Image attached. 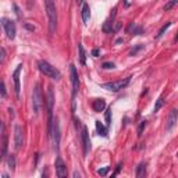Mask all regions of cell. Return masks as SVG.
Returning a JSON list of instances; mask_svg holds the SVG:
<instances>
[{
  "instance_id": "cell-4",
  "label": "cell",
  "mask_w": 178,
  "mask_h": 178,
  "mask_svg": "<svg viewBox=\"0 0 178 178\" xmlns=\"http://www.w3.org/2000/svg\"><path fill=\"white\" fill-rule=\"evenodd\" d=\"M70 75H71V83H72V110H75V96L80 91V77L77 72L75 65H70Z\"/></svg>"
},
{
  "instance_id": "cell-12",
  "label": "cell",
  "mask_w": 178,
  "mask_h": 178,
  "mask_svg": "<svg viewBox=\"0 0 178 178\" xmlns=\"http://www.w3.org/2000/svg\"><path fill=\"white\" fill-rule=\"evenodd\" d=\"M21 70H23V64H18L17 68L13 72V80H14V89H15V95L17 98H20V93H21V85H20V74H21Z\"/></svg>"
},
{
  "instance_id": "cell-7",
  "label": "cell",
  "mask_w": 178,
  "mask_h": 178,
  "mask_svg": "<svg viewBox=\"0 0 178 178\" xmlns=\"http://www.w3.org/2000/svg\"><path fill=\"white\" fill-rule=\"evenodd\" d=\"M50 138L53 139V146H54V150L59 152V148H60V138H61V134H60V122H59V118H54V122H53V128H52V134H50Z\"/></svg>"
},
{
  "instance_id": "cell-2",
  "label": "cell",
  "mask_w": 178,
  "mask_h": 178,
  "mask_svg": "<svg viewBox=\"0 0 178 178\" xmlns=\"http://www.w3.org/2000/svg\"><path fill=\"white\" fill-rule=\"evenodd\" d=\"M45 8L47 18H49V32L50 35H53L57 27V10L53 0H45Z\"/></svg>"
},
{
  "instance_id": "cell-11",
  "label": "cell",
  "mask_w": 178,
  "mask_h": 178,
  "mask_svg": "<svg viewBox=\"0 0 178 178\" xmlns=\"http://www.w3.org/2000/svg\"><path fill=\"white\" fill-rule=\"evenodd\" d=\"M54 167H56V175L59 178L67 177V166L64 164V161H63V159H61L60 156H57V157H56Z\"/></svg>"
},
{
  "instance_id": "cell-19",
  "label": "cell",
  "mask_w": 178,
  "mask_h": 178,
  "mask_svg": "<svg viewBox=\"0 0 178 178\" xmlns=\"http://www.w3.org/2000/svg\"><path fill=\"white\" fill-rule=\"evenodd\" d=\"M145 174H146V163H140L139 166L137 167L135 175H137L138 178H140V177H145Z\"/></svg>"
},
{
  "instance_id": "cell-1",
  "label": "cell",
  "mask_w": 178,
  "mask_h": 178,
  "mask_svg": "<svg viewBox=\"0 0 178 178\" xmlns=\"http://www.w3.org/2000/svg\"><path fill=\"white\" fill-rule=\"evenodd\" d=\"M46 107H47V134H52V128H53V104H54V93H53V88L49 86L47 88V93H46Z\"/></svg>"
},
{
  "instance_id": "cell-3",
  "label": "cell",
  "mask_w": 178,
  "mask_h": 178,
  "mask_svg": "<svg viewBox=\"0 0 178 178\" xmlns=\"http://www.w3.org/2000/svg\"><path fill=\"white\" fill-rule=\"evenodd\" d=\"M38 68H39V71H41L43 75L49 77V78H52V80L59 81L61 78L60 71H59L56 67H53L50 63H47V61H45V60L39 61V63H38Z\"/></svg>"
},
{
  "instance_id": "cell-33",
  "label": "cell",
  "mask_w": 178,
  "mask_h": 178,
  "mask_svg": "<svg viewBox=\"0 0 178 178\" xmlns=\"http://www.w3.org/2000/svg\"><path fill=\"white\" fill-rule=\"evenodd\" d=\"M13 7H14V10H15V14H17V17H21V13H20V8H18V6L17 4H13Z\"/></svg>"
},
{
  "instance_id": "cell-26",
  "label": "cell",
  "mask_w": 178,
  "mask_h": 178,
  "mask_svg": "<svg viewBox=\"0 0 178 178\" xmlns=\"http://www.w3.org/2000/svg\"><path fill=\"white\" fill-rule=\"evenodd\" d=\"M114 67H116V64H114V63H110V61H106V63L102 64V68H104V70H111V68H114Z\"/></svg>"
},
{
  "instance_id": "cell-14",
  "label": "cell",
  "mask_w": 178,
  "mask_h": 178,
  "mask_svg": "<svg viewBox=\"0 0 178 178\" xmlns=\"http://www.w3.org/2000/svg\"><path fill=\"white\" fill-rule=\"evenodd\" d=\"M7 135H6V128H4V124L2 122V159H6L7 156Z\"/></svg>"
},
{
  "instance_id": "cell-34",
  "label": "cell",
  "mask_w": 178,
  "mask_h": 178,
  "mask_svg": "<svg viewBox=\"0 0 178 178\" xmlns=\"http://www.w3.org/2000/svg\"><path fill=\"white\" fill-rule=\"evenodd\" d=\"M99 54H100V50H99V49H93V50H92V56H93V57H98Z\"/></svg>"
},
{
  "instance_id": "cell-8",
  "label": "cell",
  "mask_w": 178,
  "mask_h": 178,
  "mask_svg": "<svg viewBox=\"0 0 178 178\" xmlns=\"http://www.w3.org/2000/svg\"><path fill=\"white\" fill-rule=\"evenodd\" d=\"M2 25H3V28H4L6 36L13 41V39L15 38V32H17V31H15V24L7 18H2Z\"/></svg>"
},
{
  "instance_id": "cell-35",
  "label": "cell",
  "mask_w": 178,
  "mask_h": 178,
  "mask_svg": "<svg viewBox=\"0 0 178 178\" xmlns=\"http://www.w3.org/2000/svg\"><path fill=\"white\" fill-rule=\"evenodd\" d=\"M121 167H122V163H118L117 168H116V173H114V175H117L118 173H120V170H121Z\"/></svg>"
},
{
  "instance_id": "cell-23",
  "label": "cell",
  "mask_w": 178,
  "mask_h": 178,
  "mask_svg": "<svg viewBox=\"0 0 178 178\" xmlns=\"http://www.w3.org/2000/svg\"><path fill=\"white\" fill-rule=\"evenodd\" d=\"M104 120H106V125L110 127L111 125V109H107L104 113Z\"/></svg>"
},
{
  "instance_id": "cell-32",
  "label": "cell",
  "mask_w": 178,
  "mask_h": 178,
  "mask_svg": "<svg viewBox=\"0 0 178 178\" xmlns=\"http://www.w3.org/2000/svg\"><path fill=\"white\" fill-rule=\"evenodd\" d=\"M6 95H7V93H6V83L2 82V98L6 99Z\"/></svg>"
},
{
  "instance_id": "cell-31",
  "label": "cell",
  "mask_w": 178,
  "mask_h": 178,
  "mask_svg": "<svg viewBox=\"0 0 178 178\" xmlns=\"http://www.w3.org/2000/svg\"><path fill=\"white\" fill-rule=\"evenodd\" d=\"M0 53H2V56H0V63H4V60H6V50H4V47L0 49Z\"/></svg>"
},
{
  "instance_id": "cell-5",
  "label": "cell",
  "mask_w": 178,
  "mask_h": 178,
  "mask_svg": "<svg viewBox=\"0 0 178 178\" xmlns=\"http://www.w3.org/2000/svg\"><path fill=\"white\" fill-rule=\"evenodd\" d=\"M131 82V77H127L124 80H120V81H114V82H107V83H102L100 88L106 89V91H111V92H118L124 89L125 86H128V83Z\"/></svg>"
},
{
  "instance_id": "cell-17",
  "label": "cell",
  "mask_w": 178,
  "mask_h": 178,
  "mask_svg": "<svg viewBox=\"0 0 178 178\" xmlns=\"http://www.w3.org/2000/svg\"><path fill=\"white\" fill-rule=\"evenodd\" d=\"M95 125H96V131H98L99 135L106 138L107 137V125L104 127V125H103L100 121H95Z\"/></svg>"
},
{
  "instance_id": "cell-18",
  "label": "cell",
  "mask_w": 178,
  "mask_h": 178,
  "mask_svg": "<svg viewBox=\"0 0 178 178\" xmlns=\"http://www.w3.org/2000/svg\"><path fill=\"white\" fill-rule=\"evenodd\" d=\"M78 53H80V63L82 65H85L86 64V54H85V50H83V46L81 45H78Z\"/></svg>"
},
{
  "instance_id": "cell-25",
  "label": "cell",
  "mask_w": 178,
  "mask_h": 178,
  "mask_svg": "<svg viewBox=\"0 0 178 178\" xmlns=\"http://www.w3.org/2000/svg\"><path fill=\"white\" fill-rule=\"evenodd\" d=\"M143 49V45H138L137 47H134L131 52H129V56H137V53L139 52V50H142Z\"/></svg>"
},
{
  "instance_id": "cell-37",
  "label": "cell",
  "mask_w": 178,
  "mask_h": 178,
  "mask_svg": "<svg viewBox=\"0 0 178 178\" xmlns=\"http://www.w3.org/2000/svg\"><path fill=\"white\" fill-rule=\"evenodd\" d=\"M77 2H78V3H81V2H82V0H77Z\"/></svg>"
},
{
  "instance_id": "cell-15",
  "label": "cell",
  "mask_w": 178,
  "mask_h": 178,
  "mask_svg": "<svg viewBox=\"0 0 178 178\" xmlns=\"http://www.w3.org/2000/svg\"><path fill=\"white\" fill-rule=\"evenodd\" d=\"M92 109H93V111H96V113H100V111H103V110L106 109V102H104V99H95L93 100V103H92Z\"/></svg>"
},
{
  "instance_id": "cell-16",
  "label": "cell",
  "mask_w": 178,
  "mask_h": 178,
  "mask_svg": "<svg viewBox=\"0 0 178 178\" xmlns=\"http://www.w3.org/2000/svg\"><path fill=\"white\" fill-rule=\"evenodd\" d=\"M89 18H91V8H89V4L83 3V6H82V20H83V24L89 23Z\"/></svg>"
},
{
  "instance_id": "cell-6",
  "label": "cell",
  "mask_w": 178,
  "mask_h": 178,
  "mask_svg": "<svg viewBox=\"0 0 178 178\" xmlns=\"http://www.w3.org/2000/svg\"><path fill=\"white\" fill-rule=\"evenodd\" d=\"M42 106H43L42 89H41V85L36 83V85L34 86V91H32V109H34V113L38 114Z\"/></svg>"
},
{
  "instance_id": "cell-29",
  "label": "cell",
  "mask_w": 178,
  "mask_h": 178,
  "mask_svg": "<svg viewBox=\"0 0 178 178\" xmlns=\"http://www.w3.org/2000/svg\"><path fill=\"white\" fill-rule=\"evenodd\" d=\"M131 34H132V35H140V34H142V27H137V25H135Z\"/></svg>"
},
{
  "instance_id": "cell-20",
  "label": "cell",
  "mask_w": 178,
  "mask_h": 178,
  "mask_svg": "<svg viewBox=\"0 0 178 178\" xmlns=\"http://www.w3.org/2000/svg\"><path fill=\"white\" fill-rule=\"evenodd\" d=\"M171 25H173V23H166V24H164L163 27L160 28V31H159V34L156 35V39H160V38H161V36H163V35H164V32H166V31H167V29H168V28H170V27H171Z\"/></svg>"
},
{
  "instance_id": "cell-9",
  "label": "cell",
  "mask_w": 178,
  "mask_h": 178,
  "mask_svg": "<svg viewBox=\"0 0 178 178\" xmlns=\"http://www.w3.org/2000/svg\"><path fill=\"white\" fill-rule=\"evenodd\" d=\"M81 142H82V148H83V156H88V153L91 150V139H89V134H88L86 127H82V129H81Z\"/></svg>"
},
{
  "instance_id": "cell-27",
  "label": "cell",
  "mask_w": 178,
  "mask_h": 178,
  "mask_svg": "<svg viewBox=\"0 0 178 178\" xmlns=\"http://www.w3.org/2000/svg\"><path fill=\"white\" fill-rule=\"evenodd\" d=\"M109 170H110V167H103V168H99V170H98V174L102 175V177H104V175L109 173Z\"/></svg>"
},
{
  "instance_id": "cell-24",
  "label": "cell",
  "mask_w": 178,
  "mask_h": 178,
  "mask_svg": "<svg viewBox=\"0 0 178 178\" xmlns=\"http://www.w3.org/2000/svg\"><path fill=\"white\" fill-rule=\"evenodd\" d=\"M177 4H178V0H170V2H168V3L164 6V10H166V11H168V10H171V8H174Z\"/></svg>"
},
{
  "instance_id": "cell-28",
  "label": "cell",
  "mask_w": 178,
  "mask_h": 178,
  "mask_svg": "<svg viewBox=\"0 0 178 178\" xmlns=\"http://www.w3.org/2000/svg\"><path fill=\"white\" fill-rule=\"evenodd\" d=\"M146 127V121H140V124H139V127H138V135H142V132H143V128Z\"/></svg>"
},
{
  "instance_id": "cell-36",
  "label": "cell",
  "mask_w": 178,
  "mask_h": 178,
  "mask_svg": "<svg viewBox=\"0 0 178 178\" xmlns=\"http://www.w3.org/2000/svg\"><path fill=\"white\" fill-rule=\"evenodd\" d=\"M72 177L74 178H77V177H81V174L78 173V171H74V174H72Z\"/></svg>"
},
{
  "instance_id": "cell-22",
  "label": "cell",
  "mask_w": 178,
  "mask_h": 178,
  "mask_svg": "<svg viewBox=\"0 0 178 178\" xmlns=\"http://www.w3.org/2000/svg\"><path fill=\"white\" fill-rule=\"evenodd\" d=\"M163 106H164V98H159V99H157V102H156V104H155V109H153V111H155V113H157V111H159V110L161 109Z\"/></svg>"
},
{
  "instance_id": "cell-21",
  "label": "cell",
  "mask_w": 178,
  "mask_h": 178,
  "mask_svg": "<svg viewBox=\"0 0 178 178\" xmlns=\"http://www.w3.org/2000/svg\"><path fill=\"white\" fill-rule=\"evenodd\" d=\"M7 166L11 171L15 170V156L14 155H8V159H7Z\"/></svg>"
},
{
  "instance_id": "cell-13",
  "label": "cell",
  "mask_w": 178,
  "mask_h": 178,
  "mask_svg": "<svg viewBox=\"0 0 178 178\" xmlns=\"http://www.w3.org/2000/svg\"><path fill=\"white\" fill-rule=\"evenodd\" d=\"M178 122V110L177 109H173L170 111V116H168V118H167V125L166 128L167 131H171V129L175 127V124Z\"/></svg>"
},
{
  "instance_id": "cell-30",
  "label": "cell",
  "mask_w": 178,
  "mask_h": 178,
  "mask_svg": "<svg viewBox=\"0 0 178 178\" xmlns=\"http://www.w3.org/2000/svg\"><path fill=\"white\" fill-rule=\"evenodd\" d=\"M110 25H111V23H110V21H106V23H104V25H103V31H104V32H111V28H110Z\"/></svg>"
},
{
  "instance_id": "cell-10",
  "label": "cell",
  "mask_w": 178,
  "mask_h": 178,
  "mask_svg": "<svg viewBox=\"0 0 178 178\" xmlns=\"http://www.w3.org/2000/svg\"><path fill=\"white\" fill-rule=\"evenodd\" d=\"M24 143V135H23V127L21 125H15L14 127V148L15 150H20Z\"/></svg>"
}]
</instances>
